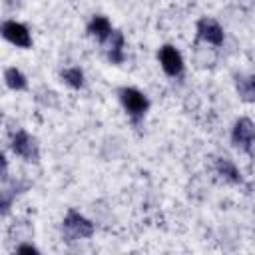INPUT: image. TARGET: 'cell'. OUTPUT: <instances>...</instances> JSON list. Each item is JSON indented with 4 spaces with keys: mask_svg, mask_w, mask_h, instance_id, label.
<instances>
[{
    "mask_svg": "<svg viewBox=\"0 0 255 255\" xmlns=\"http://www.w3.org/2000/svg\"><path fill=\"white\" fill-rule=\"evenodd\" d=\"M118 100H120V104H122L126 116H128L133 124H139V122L147 116V112H149V108H151V102H149L147 94L141 92V90L135 88V86H122V88L118 90Z\"/></svg>",
    "mask_w": 255,
    "mask_h": 255,
    "instance_id": "6da1fadb",
    "label": "cell"
},
{
    "mask_svg": "<svg viewBox=\"0 0 255 255\" xmlns=\"http://www.w3.org/2000/svg\"><path fill=\"white\" fill-rule=\"evenodd\" d=\"M96 231V225L92 219H88L84 213L78 209L70 207L62 219V237L66 241H80V239H90Z\"/></svg>",
    "mask_w": 255,
    "mask_h": 255,
    "instance_id": "7a4b0ae2",
    "label": "cell"
},
{
    "mask_svg": "<svg viewBox=\"0 0 255 255\" xmlns=\"http://www.w3.org/2000/svg\"><path fill=\"white\" fill-rule=\"evenodd\" d=\"M10 149L14 155L24 159L26 163L40 161V143H38L36 135H32L30 131H26L22 128H16L10 133Z\"/></svg>",
    "mask_w": 255,
    "mask_h": 255,
    "instance_id": "3957f363",
    "label": "cell"
},
{
    "mask_svg": "<svg viewBox=\"0 0 255 255\" xmlns=\"http://www.w3.org/2000/svg\"><path fill=\"white\" fill-rule=\"evenodd\" d=\"M231 143L245 155H253L255 147V124L249 116H241L231 126Z\"/></svg>",
    "mask_w": 255,
    "mask_h": 255,
    "instance_id": "277c9868",
    "label": "cell"
},
{
    "mask_svg": "<svg viewBox=\"0 0 255 255\" xmlns=\"http://www.w3.org/2000/svg\"><path fill=\"white\" fill-rule=\"evenodd\" d=\"M0 36L8 44H12L14 48H20V50H30L32 44H34L30 28L24 22L14 20V18H8L0 24Z\"/></svg>",
    "mask_w": 255,
    "mask_h": 255,
    "instance_id": "5b68a950",
    "label": "cell"
},
{
    "mask_svg": "<svg viewBox=\"0 0 255 255\" xmlns=\"http://www.w3.org/2000/svg\"><path fill=\"white\" fill-rule=\"evenodd\" d=\"M195 38H197V42H201L205 46L221 48L225 44V30L215 18L201 16L195 22Z\"/></svg>",
    "mask_w": 255,
    "mask_h": 255,
    "instance_id": "8992f818",
    "label": "cell"
},
{
    "mask_svg": "<svg viewBox=\"0 0 255 255\" xmlns=\"http://www.w3.org/2000/svg\"><path fill=\"white\" fill-rule=\"evenodd\" d=\"M157 62L165 76L169 78H181L185 72V60L183 54L173 44H163L157 50Z\"/></svg>",
    "mask_w": 255,
    "mask_h": 255,
    "instance_id": "52a82bcc",
    "label": "cell"
},
{
    "mask_svg": "<svg viewBox=\"0 0 255 255\" xmlns=\"http://www.w3.org/2000/svg\"><path fill=\"white\" fill-rule=\"evenodd\" d=\"M102 52L112 66L124 64L126 62V36H124V32L114 28L110 32V36L102 42Z\"/></svg>",
    "mask_w": 255,
    "mask_h": 255,
    "instance_id": "ba28073f",
    "label": "cell"
},
{
    "mask_svg": "<svg viewBox=\"0 0 255 255\" xmlns=\"http://www.w3.org/2000/svg\"><path fill=\"white\" fill-rule=\"evenodd\" d=\"M213 169H215V173H217L223 181H227V183H231V185H243V173H241V169L237 167V163H235L231 157H225V155L215 157Z\"/></svg>",
    "mask_w": 255,
    "mask_h": 255,
    "instance_id": "9c48e42d",
    "label": "cell"
},
{
    "mask_svg": "<svg viewBox=\"0 0 255 255\" xmlns=\"http://www.w3.org/2000/svg\"><path fill=\"white\" fill-rule=\"evenodd\" d=\"M28 189V183L26 181H8L6 179V185L0 189V215H8L12 211V205L16 201V197L20 193H24Z\"/></svg>",
    "mask_w": 255,
    "mask_h": 255,
    "instance_id": "30bf717a",
    "label": "cell"
},
{
    "mask_svg": "<svg viewBox=\"0 0 255 255\" xmlns=\"http://www.w3.org/2000/svg\"><path fill=\"white\" fill-rule=\"evenodd\" d=\"M112 30H114L112 20H110L108 16H104V14H94V16L90 18V22L86 24V32H88V36L94 38V40H98L100 44L110 36Z\"/></svg>",
    "mask_w": 255,
    "mask_h": 255,
    "instance_id": "8fae6325",
    "label": "cell"
},
{
    "mask_svg": "<svg viewBox=\"0 0 255 255\" xmlns=\"http://www.w3.org/2000/svg\"><path fill=\"white\" fill-rule=\"evenodd\" d=\"M235 92L243 104L255 102V78L253 74H237L235 76Z\"/></svg>",
    "mask_w": 255,
    "mask_h": 255,
    "instance_id": "7c38bea8",
    "label": "cell"
},
{
    "mask_svg": "<svg viewBox=\"0 0 255 255\" xmlns=\"http://www.w3.org/2000/svg\"><path fill=\"white\" fill-rule=\"evenodd\" d=\"M4 84L12 92H26L28 86H30L28 84V76L20 68H16V66H8L4 70Z\"/></svg>",
    "mask_w": 255,
    "mask_h": 255,
    "instance_id": "4fadbf2b",
    "label": "cell"
},
{
    "mask_svg": "<svg viewBox=\"0 0 255 255\" xmlns=\"http://www.w3.org/2000/svg\"><path fill=\"white\" fill-rule=\"evenodd\" d=\"M62 82L72 90H84L86 88V74L80 66H66L60 70Z\"/></svg>",
    "mask_w": 255,
    "mask_h": 255,
    "instance_id": "5bb4252c",
    "label": "cell"
},
{
    "mask_svg": "<svg viewBox=\"0 0 255 255\" xmlns=\"http://www.w3.org/2000/svg\"><path fill=\"white\" fill-rule=\"evenodd\" d=\"M14 251H16V253H34V255H38V253H40V249H38L32 241H26V239H24V241H20V243L14 247Z\"/></svg>",
    "mask_w": 255,
    "mask_h": 255,
    "instance_id": "9a60e30c",
    "label": "cell"
},
{
    "mask_svg": "<svg viewBox=\"0 0 255 255\" xmlns=\"http://www.w3.org/2000/svg\"><path fill=\"white\" fill-rule=\"evenodd\" d=\"M0 179L6 181L8 179V159L4 155V151L0 149Z\"/></svg>",
    "mask_w": 255,
    "mask_h": 255,
    "instance_id": "2e32d148",
    "label": "cell"
}]
</instances>
